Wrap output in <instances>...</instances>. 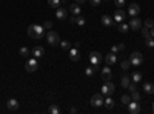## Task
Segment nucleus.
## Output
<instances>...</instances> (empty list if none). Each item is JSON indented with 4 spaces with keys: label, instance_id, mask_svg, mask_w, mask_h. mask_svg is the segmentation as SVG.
I'll list each match as a JSON object with an SVG mask.
<instances>
[{
    "label": "nucleus",
    "instance_id": "nucleus-1",
    "mask_svg": "<svg viewBox=\"0 0 154 114\" xmlns=\"http://www.w3.org/2000/svg\"><path fill=\"white\" fill-rule=\"evenodd\" d=\"M28 35L32 39H42L45 35V28L40 25H29L28 26Z\"/></svg>",
    "mask_w": 154,
    "mask_h": 114
},
{
    "label": "nucleus",
    "instance_id": "nucleus-2",
    "mask_svg": "<svg viewBox=\"0 0 154 114\" xmlns=\"http://www.w3.org/2000/svg\"><path fill=\"white\" fill-rule=\"evenodd\" d=\"M46 40H48V43L51 45V46H56V45H59L60 43V37H59V34L56 32V31H48V34H46Z\"/></svg>",
    "mask_w": 154,
    "mask_h": 114
},
{
    "label": "nucleus",
    "instance_id": "nucleus-3",
    "mask_svg": "<svg viewBox=\"0 0 154 114\" xmlns=\"http://www.w3.org/2000/svg\"><path fill=\"white\" fill-rule=\"evenodd\" d=\"M114 91H116V86H114V83L111 82V80H106V83L102 86V94H103L105 97H108V96H112L114 94Z\"/></svg>",
    "mask_w": 154,
    "mask_h": 114
},
{
    "label": "nucleus",
    "instance_id": "nucleus-4",
    "mask_svg": "<svg viewBox=\"0 0 154 114\" xmlns=\"http://www.w3.org/2000/svg\"><path fill=\"white\" fill-rule=\"evenodd\" d=\"M130 62H131V65L133 66H139V65H142V62H143V56L142 53H139V51H134L130 57Z\"/></svg>",
    "mask_w": 154,
    "mask_h": 114
},
{
    "label": "nucleus",
    "instance_id": "nucleus-5",
    "mask_svg": "<svg viewBox=\"0 0 154 114\" xmlns=\"http://www.w3.org/2000/svg\"><path fill=\"white\" fill-rule=\"evenodd\" d=\"M25 68H26L28 72H34V71H37V68H38V62H37V59H35V57H34V59H28V62H26V65H25Z\"/></svg>",
    "mask_w": 154,
    "mask_h": 114
},
{
    "label": "nucleus",
    "instance_id": "nucleus-6",
    "mask_svg": "<svg viewBox=\"0 0 154 114\" xmlns=\"http://www.w3.org/2000/svg\"><path fill=\"white\" fill-rule=\"evenodd\" d=\"M126 109H128L130 114H139L140 112V105H139V102H136V100H131V102L126 105Z\"/></svg>",
    "mask_w": 154,
    "mask_h": 114
},
{
    "label": "nucleus",
    "instance_id": "nucleus-7",
    "mask_svg": "<svg viewBox=\"0 0 154 114\" xmlns=\"http://www.w3.org/2000/svg\"><path fill=\"white\" fill-rule=\"evenodd\" d=\"M100 62H102V54H99L97 51H93L91 54H89V63H91V65L99 66Z\"/></svg>",
    "mask_w": 154,
    "mask_h": 114
},
{
    "label": "nucleus",
    "instance_id": "nucleus-8",
    "mask_svg": "<svg viewBox=\"0 0 154 114\" xmlns=\"http://www.w3.org/2000/svg\"><path fill=\"white\" fill-rule=\"evenodd\" d=\"M105 103V99H103V94H94L93 97H91V105L93 106H102Z\"/></svg>",
    "mask_w": 154,
    "mask_h": 114
},
{
    "label": "nucleus",
    "instance_id": "nucleus-9",
    "mask_svg": "<svg viewBox=\"0 0 154 114\" xmlns=\"http://www.w3.org/2000/svg\"><path fill=\"white\" fill-rule=\"evenodd\" d=\"M140 28H142V20H140L139 17H131L130 29H133V31H139Z\"/></svg>",
    "mask_w": 154,
    "mask_h": 114
},
{
    "label": "nucleus",
    "instance_id": "nucleus-10",
    "mask_svg": "<svg viewBox=\"0 0 154 114\" xmlns=\"http://www.w3.org/2000/svg\"><path fill=\"white\" fill-rule=\"evenodd\" d=\"M139 12H140V6L137 3H131L130 8H128V16L130 17H137Z\"/></svg>",
    "mask_w": 154,
    "mask_h": 114
},
{
    "label": "nucleus",
    "instance_id": "nucleus-11",
    "mask_svg": "<svg viewBox=\"0 0 154 114\" xmlns=\"http://www.w3.org/2000/svg\"><path fill=\"white\" fill-rule=\"evenodd\" d=\"M125 17H126V12L123 9H117L114 12V22H117V23H122Z\"/></svg>",
    "mask_w": 154,
    "mask_h": 114
},
{
    "label": "nucleus",
    "instance_id": "nucleus-12",
    "mask_svg": "<svg viewBox=\"0 0 154 114\" xmlns=\"http://www.w3.org/2000/svg\"><path fill=\"white\" fill-rule=\"evenodd\" d=\"M102 25L103 26H106V28H111L112 25H114V19L111 17V16H102Z\"/></svg>",
    "mask_w": 154,
    "mask_h": 114
},
{
    "label": "nucleus",
    "instance_id": "nucleus-13",
    "mask_svg": "<svg viewBox=\"0 0 154 114\" xmlns=\"http://www.w3.org/2000/svg\"><path fill=\"white\" fill-rule=\"evenodd\" d=\"M69 59H71L72 62H79V60H80V53L77 51V48H75V46L69 49Z\"/></svg>",
    "mask_w": 154,
    "mask_h": 114
},
{
    "label": "nucleus",
    "instance_id": "nucleus-14",
    "mask_svg": "<svg viewBox=\"0 0 154 114\" xmlns=\"http://www.w3.org/2000/svg\"><path fill=\"white\" fill-rule=\"evenodd\" d=\"M6 106H8L9 111H17L19 109V102H17L16 99H9L8 102H6Z\"/></svg>",
    "mask_w": 154,
    "mask_h": 114
},
{
    "label": "nucleus",
    "instance_id": "nucleus-15",
    "mask_svg": "<svg viewBox=\"0 0 154 114\" xmlns=\"http://www.w3.org/2000/svg\"><path fill=\"white\" fill-rule=\"evenodd\" d=\"M31 54H32L35 59H38V57H42V56L45 54V49H43L42 46H34L32 51H31Z\"/></svg>",
    "mask_w": 154,
    "mask_h": 114
},
{
    "label": "nucleus",
    "instance_id": "nucleus-16",
    "mask_svg": "<svg viewBox=\"0 0 154 114\" xmlns=\"http://www.w3.org/2000/svg\"><path fill=\"white\" fill-rule=\"evenodd\" d=\"M111 75H112V72H111V68H109V65L102 68V79L109 80V79H111Z\"/></svg>",
    "mask_w": 154,
    "mask_h": 114
},
{
    "label": "nucleus",
    "instance_id": "nucleus-17",
    "mask_svg": "<svg viewBox=\"0 0 154 114\" xmlns=\"http://www.w3.org/2000/svg\"><path fill=\"white\" fill-rule=\"evenodd\" d=\"M66 16H68L66 9H65V8H60V6H59V8H57V11H56V17H57V19H60V20H63V19H65Z\"/></svg>",
    "mask_w": 154,
    "mask_h": 114
},
{
    "label": "nucleus",
    "instance_id": "nucleus-18",
    "mask_svg": "<svg viewBox=\"0 0 154 114\" xmlns=\"http://www.w3.org/2000/svg\"><path fill=\"white\" fill-rule=\"evenodd\" d=\"M116 62H117V57H116V54H114V53L106 54V57H105V63H106V65H114Z\"/></svg>",
    "mask_w": 154,
    "mask_h": 114
},
{
    "label": "nucleus",
    "instance_id": "nucleus-19",
    "mask_svg": "<svg viewBox=\"0 0 154 114\" xmlns=\"http://www.w3.org/2000/svg\"><path fill=\"white\" fill-rule=\"evenodd\" d=\"M143 91L146 94H154V83H151V82L143 83Z\"/></svg>",
    "mask_w": 154,
    "mask_h": 114
},
{
    "label": "nucleus",
    "instance_id": "nucleus-20",
    "mask_svg": "<svg viewBox=\"0 0 154 114\" xmlns=\"http://www.w3.org/2000/svg\"><path fill=\"white\" fill-rule=\"evenodd\" d=\"M69 11L72 12L74 16H80V5L79 3H74V5H69Z\"/></svg>",
    "mask_w": 154,
    "mask_h": 114
},
{
    "label": "nucleus",
    "instance_id": "nucleus-21",
    "mask_svg": "<svg viewBox=\"0 0 154 114\" xmlns=\"http://www.w3.org/2000/svg\"><path fill=\"white\" fill-rule=\"evenodd\" d=\"M97 69H99V66H94V65H93V66H88V68L85 69V74L91 77V75H94V72H96Z\"/></svg>",
    "mask_w": 154,
    "mask_h": 114
},
{
    "label": "nucleus",
    "instance_id": "nucleus-22",
    "mask_svg": "<svg viewBox=\"0 0 154 114\" xmlns=\"http://www.w3.org/2000/svg\"><path fill=\"white\" fill-rule=\"evenodd\" d=\"M108 109H111V108H114V100L111 99V96H108L106 99H105V103H103Z\"/></svg>",
    "mask_w": 154,
    "mask_h": 114
},
{
    "label": "nucleus",
    "instance_id": "nucleus-23",
    "mask_svg": "<svg viewBox=\"0 0 154 114\" xmlns=\"http://www.w3.org/2000/svg\"><path fill=\"white\" fill-rule=\"evenodd\" d=\"M19 54L22 56V57H28L29 54H31V51L26 48V46H23V48H20V51H19Z\"/></svg>",
    "mask_w": 154,
    "mask_h": 114
},
{
    "label": "nucleus",
    "instance_id": "nucleus-24",
    "mask_svg": "<svg viewBox=\"0 0 154 114\" xmlns=\"http://www.w3.org/2000/svg\"><path fill=\"white\" fill-rule=\"evenodd\" d=\"M120 83H122V86H123V88H128V85L131 83V77H128V75H123Z\"/></svg>",
    "mask_w": 154,
    "mask_h": 114
},
{
    "label": "nucleus",
    "instance_id": "nucleus-25",
    "mask_svg": "<svg viewBox=\"0 0 154 114\" xmlns=\"http://www.w3.org/2000/svg\"><path fill=\"white\" fill-rule=\"evenodd\" d=\"M130 66H131V62H130V60H123V62L120 63V68H122L123 71H128V69H130Z\"/></svg>",
    "mask_w": 154,
    "mask_h": 114
},
{
    "label": "nucleus",
    "instance_id": "nucleus-26",
    "mask_svg": "<svg viewBox=\"0 0 154 114\" xmlns=\"http://www.w3.org/2000/svg\"><path fill=\"white\" fill-rule=\"evenodd\" d=\"M48 5H49L51 8H56V9H57L62 3H60V0H48Z\"/></svg>",
    "mask_w": 154,
    "mask_h": 114
},
{
    "label": "nucleus",
    "instance_id": "nucleus-27",
    "mask_svg": "<svg viewBox=\"0 0 154 114\" xmlns=\"http://www.w3.org/2000/svg\"><path fill=\"white\" fill-rule=\"evenodd\" d=\"M131 79H133V82H136V83H137V82H140V80H142V74H140L139 71H136V72L131 75Z\"/></svg>",
    "mask_w": 154,
    "mask_h": 114
},
{
    "label": "nucleus",
    "instance_id": "nucleus-28",
    "mask_svg": "<svg viewBox=\"0 0 154 114\" xmlns=\"http://www.w3.org/2000/svg\"><path fill=\"white\" fill-rule=\"evenodd\" d=\"M48 111H49L51 114H59V112H60V108H59L57 105H54V103H53V105H51V106L48 108Z\"/></svg>",
    "mask_w": 154,
    "mask_h": 114
},
{
    "label": "nucleus",
    "instance_id": "nucleus-29",
    "mask_svg": "<svg viewBox=\"0 0 154 114\" xmlns=\"http://www.w3.org/2000/svg\"><path fill=\"white\" fill-rule=\"evenodd\" d=\"M128 29H130V25H125V23H120V25H119V31H120L122 34H126Z\"/></svg>",
    "mask_w": 154,
    "mask_h": 114
},
{
    "label": "nucleus",
    "instance_id": "nucleus-30",
    "mask_svg": "<svg viewBox=\"0 0 154 114\" xmlns=\"http://www.w3.org/2000/svg\"><path fill=\"white\" fill-rule=\"evenodd\" d=\"M146 42H145V45L148 46V48H154V37H146V39H145Z\"/></svg>",
    "mask_w": 154,
    "mask_h": 114
},
{
    "label": "nucleus",
    "instance_id": "nucleus-31",
    "mask_svg": "<svg viewBox=\"0 0 154 114\" xmlns=\"http://www.w3.org/2000/svg\"><path fill=\"white\" fill-rule=\"evenodd\" d=\"M60 46H62V49H65V51H69V49H71V45H69V42H66V40L60 42Z\"/></svg>",
    "mask_w": 154,
    "mask_h": 114
},
{
    "label": "nucleus",
    "instance_id": "nucleus-32",
    "mask_svg": "<svg viewBox=\"0 0 154 114\" xmlns=\"http://www.w3.org/2000/svg\"><path fill=\"white\" fill-rule=\"evenodd\" d=\"M131 99H133V100H136V102H140V99H142V97H140V94H139V93H137V90H136V91H133V93H131Z\"/></svg>",
    "mask_w": 154,
    "mask_h": 114
},
{
    "label": "nucleus",
    "instance_id": "nucleus-33",
    "mask_svg": "<svg viewBox=\"0 0 154 114\" xmlns=\"http://www.w3.org/2000/svg\"><path fill=\"white\" fill-rule=\"evenodd\" d=\"M131 100H133V99H131V96H126V94H123V96H122V103H125V105H128V103L131 102Z\"/></svg>",
    "mask_w": 154,
    "mask_h": 114
},
{
    "label": "nucleus",
    "instance_id": "nucleus-34",
    "mask_svg": "<svg viewBox=\"0 0 154 114\" xmlns=\"http://www.w3.org/2000/svg\"><path fill=\"white\" fill-rule=\"evenodd\" d=\"M75 23L79 25V26H83V25H85V19L80 17V16H77V17H75Z\"/></svg>",
    "mask_w": 154,
    "mask_h": 114
},
{
    "label": "nucleus",
    "instance_id": "nucleus-35",
    "mask_svg": "<svg viewBox=\"0 0 154 114\" xmlns=\"http://www.w3.org/2000/svg\"><path fill=\"white\" fill-rule=\"evenodd\" d=\"M145 26H146V28H152V26H154V20H152V19H146V20H145Z\"/></svg>",
    "mask_w": 154,
    "mask_h": 114
},
{
    "label": "nucleus",
    "instance_id": "nucleus-36",
    "mask_svg": "<svg viewBox=\"0 0 154 114\" xmlns=\"http://www.w3.org/2000/svg\"><path fill=\"white\" fill-rule=\"evenodd\" d=\"M128 90H130V93L136 91V90H137V85H136V82H133V83H130V85H128Z\"/></svg>",
    "mask_w": 154,
    "mask_h": 114
},
{
    "label": "nucleus",
    "instance_id": "nucleus-37",
    "mask_svg": "<svg viewBox=\"0 0 154 114\" xmlns=\"http://www.w3.org/2000/svg\"><path fill=\"white\" fill-rule=\"evenodd\" d=\"M114 3L117 5L119 8H122L123 5H126V0H114Z\"/></svg>",
    "mask_w": 154,
    "mask_h": 114
},
{
    "label": "nucleus",
    "instance_id": "nucleus-38",
    "mask_svg": "<svg viewBox=\"0 0 154 114\" xmlns=\"http://www.w3.org/2000/svg\"><path fill=\"white\" fill-rule=\"evenodd\" d=\"M142 35L145 37V39H146V37H149V28H146V26H145V28L142 29Z\"/></svg>",
    "mask_w": 154,
    "mask_h": 114
},
{
    "label": "nucleus",
    "instance_id": "nucleus-39",
    "mask_svg": "<svg viewBox=\"0 0 154 114\" xmlns=\"http://www.w3.org/2000/svg\"><path fill=\"white\" fill-rule=\"evenodd\" d=\"M120 51V49H119V45H112L111 46V53H114V54H117Z\"/></svg>",
    "mask_w": 154,
    "mask_h": 114
},
{
    "label": "nucleus",
    "instance_id": "nucleus-40",
    "mask_svg": "<svg viewBox=\"0 0 154 114\" xmlns=\"http://www.w3.org/2000/svg\"><path fill=\"white\" fill-rule=\"evenodd\" d=\"M102 3V0H89V5H93V6H99Z\"/></svg>",
    "mask_w": 154,
    "mask_h": 114
},
{
    "label": "nucleus",
    "instance_id": "nucleus-41",
    "mask_svg": "<svg viewBox=\"0 0 154 114\" xmlns=\"http://www.w3.org/2000/svg\"><path fill=\"white\" fill-rule=\"evenodd\" d=\"M45 28H46V29L53 28V23H51V22H45Z\"/></svg>",
    "mask_w": 154,
    "mask_h": 114
},
{
    "label": "nucleus",
    "instance_id": "nucleus-42",
    "mask_svg": "<svg viewBox=\"0 0 154 114\" xmlns=\"http://www.w3.org/2000/svg\"><path fill=\"white\" fill-rule=\"evenodd\" d=\"M149 35H151V37H154V26H152V28H149Z\"/></svg>",
    "mask_w": 154,
    "mask_h": 114
},
{
    "label": "nucleus",
    "instance_id": "nucleus-43",
    "mask_svg": "<svg viewBox=\"0 0 154 114\" xmlns=\"http://www.w3.org/2000/svg\"><path fill=\"white\" fill-rule=\"evenodd\" d=\"M86 2V0H75V3H79V5H83Z\"/></svg>",
    "mask_w": 154,
    "mask_h": 114
},
{
    "label": "nucleus",
    "instance_id": "nucleus-44",
    "mask_svg": "<svg viewBox=\"0 0 154 114\" xmlns=\"http://www.w3.org/2000/svg\"><path fill=\"white\" fill-rule=\"evenodd\" d=\"M119 49H120V51H123V49H125V45H123V43H119Z\"/></svg>",
    "mask_w": 154,
    "mask_h": 114
},
{
    "label": "nucleus",
    "instance_id": "nucleus-45",
    "mask_svg": "<svg viewBox=\"0 0 154 114\" xmlns=\"http://www.w3.org/2000/svg\"><path fill=\"white\" fill-rule=\"evenodd\" d=\"M151 111L154 112V102H152V105H151Z\"/></svg>",
    "mask_w": 154,
    "mask_h": 114
}]
</instances>
